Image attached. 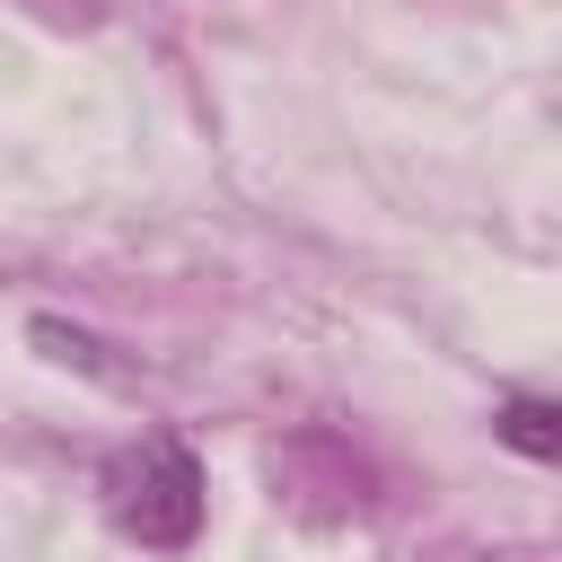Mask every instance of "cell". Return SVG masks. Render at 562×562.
I'll return each instance as SVG.
<instances>
[{"mask_svg":"<svg viewBox=\"0 0 562 562\" xmlns=\"http://www.w3.org/2000/svg\"><path fill=\"white\" fill-rule=\"evenodd\" d=\"M492 430H501V448H518L536 465H562V395H509L492 413Z\"/></svg>","mask_w":562,"mask_h":562,"instance_id":"cell-2","label":"cell"},{"mask_svg":"<svg viewBox=\"0 0 562 562\" xmlns=\"http://www.w3.org/2000/svg\"><path fill=\"white\" fill-rule=\"evenodd\" d=\"M35 9H61V0H35Z\"/></svg>","mask_w":562,"mask_h":562,"instance_id":"cell-3","label":"cell"},{"mask_svg":"<svg viewBox=\"0 0 562 562\" xmlns=\"http://www.w3.org/2000/svg\"><path fill=\"white\" fill-rule=\"evenodd\" d=\"M105 509L149 553H184L202 536V465H193V448L167 439V430H149L140 448H123L105 465Z\"/></svg>","mask_w":562,"mask_h":562,"instance_id":"cell-1","label":"cell"}]
</instances>
